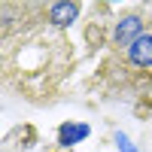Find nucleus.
<instances>
[{
  "instance_id": "nucleus-2",
  "label": "nucleus",
  "mask_w": 152,
  "mask_h": 152,
  "mask_svg": "<svg viewBox=\"0 0 152 152\" xmlns=\"http://www.w3.org/2000/svg\"><path fill=\"white\" fill-rule=\"evenodd\" d=\"M128 61L137 67H152V34H143L131 49H128Z\"/></svg>"
},
{
  "instance_id": "nucleus-3",
  "label": "nucleus",
  "mask_w": 152,
  "mask_h": 152,
  "mask_svg": "<svg viewBox=\"0 0 152 152\" xmlns=\"http://www.w3.org/2000/svg\"><path fill=\"white\" fill-rule=\"evenodd\" d=\"M76 15H79V3H52L49 6L52 24H70Z\"/></svg>"
},
{
  "instance_id": "nucleus-4",
  "label": "nucleus",
  "mask_w": 152,
  "mask_h": 152,
  "mask_svg": "<svg viewBox=\"0 0 152 152\" xmlns=\"http://www.w3.org/2000/svg\"><path fill=\"white\" fill-rule=\"evenodd\" d=\"M82 137H88V128H85V125H64V128H61V143H64V146L82 140Z\"/></svg>"
},
{
  "instance_id": "nucleus-1",
  "label": "nucleus",
  "mask_w": 152,
  "mask_h": 152,
  "mask_svg": "<svg viewBox=\"0 0 152 152\" xmlns=\"http://www.w3.org/2000/svg\"><path fill=\"white\" fill-rule=\"evenodd\" d=\"M143 34H146V18L143 15H125V18H119L116 31H113V46H119V49L128 52Z\"/></svg>"
}]
</instances>
